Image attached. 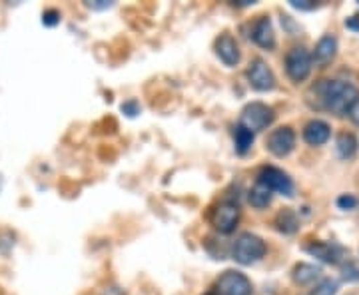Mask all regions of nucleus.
<instances>
[{
    "mask_svg": "<svg viewBox=\"0 0 359 295\" xmlns=\"http://www.w3.org/2000/svg\"><path fill=\"white\" fill-rule=\"evenodd\" d=\"M313 90L320 94L321 106L335 116L349 114L353 104L359 100L358 88L341 80H321Z\"/></svg>",
    "mask_w": 359,
    "mask_h": 295,
    "instance_id": "obj_1",
    "label": "nucleus"
},
{
    "mask_svg": "<svg viewBox=\"0 0 359 295\" xmlns=\"http://www.w3.org/2000/svg\"><path fill=\"white\" fill-rule=\"evenodd\" d=\"M266 244H264V240L262 238H257L256 233H242L238 240H236V244H233V259L238 261V263H242V266H252V263H256L257 259H262V257L266 256Z\"/></svg>",
    "mask_w": 359,
    "mask_h": 295,
    "instance_id": "obj_2",
    "label": "nucleus"
},
{
    "mask_svg": "<svg viewBox=\"0 0 359 295\" xmlns=\"http://www.w3.org/2000/svg\"><path fill=\"white\" fill-rule=\"evenodd\" d=\"M273 122V110L262 102L248 104L240 118V126H244L250 132H259V130L268 128Z\"/></svg>",
    "mask_w": 359,
    "mask_h": 295,
    "instance_id": "obj_3",
    "label": "nucleus"
},
{
    "mask_svg": "<svg viewBox=\"0 0 359 295\" xmlns=\"http://www.w3.org/2000/svg\"><path fill=\"white\" fill-rule=\"evenodd\" d=\"M285 70L294 82H304L311 72V54L306 48H292L285 56Z\"/></svg>",
    "mask_w": 359,
    "mask_h": 295,
    "instance_id": "obj_4",
    "label": "nucleus"
},
{
    "mask_svg": "<svg viewBox=\"0 0 359 295\" xmlns=\"http://www.w3.org/2000/svg\"><path fill=\"white\" fill-rule=\"evenodd\" d=\"M257 184L266 186L269 192L283 193V195H292L294 193V184L290 180V176L278 170V167H262L257 174Z\"/></svg>",
    "mask_w": 359,
    "mask_h": 295,
    "instance_id": "obj_5",
    "label": "nucleus"
},
{
    "mask_svg": "<svg viewBox=\"0 0 359 295\" xmlns=\"http://www.w3.org/2000/svg\"><path fill=\"white\" fill-rule=\"evenodd\" d=\"M222 295H252V282L240 271H226L218 280Z\"/></svg>",
    "mask_w": 359,
    "mask_h": 295,
    "instance_id": "obj_6",
    "label": "nucleus"
},
{
    "mask_svg": "<svg viewBox=\"0 0 359 295\" xmlns=\"http://www.w3.org/2000/svg\"><path fill=\"white\" fill-rule=\"evenodd\" d=\"M248 80L252 84V88H256L259 92H268L276 86V78L273 72L262 58H256L250 68H248Z\"/></svg>",
    "mask_w": 359,
    "mask_h": 295,
    "instance_id": "obj_7",
    "label": "nucleus"
},
{
    "mask_svg": "<svg viewBox=\"0 0 359 295\" xmlns=\"http://www.w3.org/2000/svg\"><path fill=\"white\" fill-rule=\"evenodd\" d=\"M240 221V207L236 204H219L212 214L214 228L222 233H231Z\"/></svg>",
    "mask_w": 359,
    "mask_h": 295,
    "instance_id": "obj_8",
    "label": "nucleus"
},
{
    "mask_svg": "<svg viewBox=\"0 0 359 295\" xmlns=\"http://www.w3.org/2000/svg\"><path fill=\"white\" fill-rule=\"evenodd\" d=\"M295 146V134L292 128H278L268 138V150L278 158L287 156Z\"/></svg>",
    "mask_w": 359,
    "mask_h": 295,
    "instance_id": "obj_9",
    "label": "nucleus"
},
{
    "mask_svg": "<svg viewBox=\"0 0 359 295\" xmlns=\"http://www.w3.org/2000/svg\"><path fill=\"white\" fill-rule=\"evenodd\" d=\"M252 40L256 42L259 48L271 50L276 46V34H273V26L268 16L257 18L254 26H252Z\"/></svg>",
    "mask_w": 359,
    "mask_h": 295,
    "instance_id": "obj_10",
    "label": "nucleus"
},
{
    "mask_svg": "<svg viewBox=\"0 0 359 295\" xmlns=\"http://www.w3.org/2000/svg\"><path fill=\"white\" fill-rule=\"evenodd\" d=\"M216 54L226 66H236L240 62V46L230 34H222L216 40Z\"/></svg>",
    "mask_w": 359,
    "mask_h": 295,
    "instance_id": "obj_11",
    "label": "nucleus"
},
{
    "mask_svg": "<svg viewBox=\"0 0 359 295\" xmlns=\"http://www.w3.org/2000/svg\"><path fill=\"white\" fill-rule=\"evenodd\" d=\"M308 254L318 257L325 263H339L344 257V249L335 244H323V242H313L308 245Z\"/></svg>",
    "mask_w": 359,
    "mask_h": 295,
    "instance_id": "obj_12",
    "label": "nucleus"
},
{
    "mask_svg": "<svg viewBox=\"0 0 359 295\" xmlns=\"http://www.w3.org/2000/svg\"><path fill=\"white\" fill-rule=\"evenodd\" d=\"M330 126L321 120H311L308 126L304 128V140L311 146H321L330 140Z\"/></svg>",
    "mask_w": 359,
    "mask_h": 295,
    "instance_id": "obj_13",
    "label": "nucleus"
},
{
    "mask_svg": "<svg viewBox=\"0 0 359 295\" xmlns=\"http://www.w3.org/2000/svg\"><path fill=\"white\" fill-rule=\"evenodd\" d=\"M335 52H337V40L334 36H323L320 39V42L316 44V52H313V58H316V62L321 66L330 64L332 60L335 58Z\"/></svg>",
    "mask_w": 359,
    "mask_h": 295,
    "instance_id": "obj_14",
    "label": "nucleus"
},
{
    "mask_svg": "<svg viewBox=\"0 0 359 295\" xmlns=\"http://www.w3.org/2000/svg\"><path fill=\"white\" fill-rule=\"evenodd\" d=\"M320 268H316V266H311V263H297L294 268L292 277H294V282L299 283V285H308V283L316 282V280L320 277Z\"/></svg>",
    "mask_w": 359,
    "mask_h": 295,
    "instance_id": "obj_15",
    "label": "nucleus"
},
{
    "mask_svg": "<svg viewBox=\"0 0 359 295\" xmlns=\"http://www.w3.org/2000/svg\"><path fill=\"white\" fill-rule=\"evenodd\" d=\"M358 152V138L353 136V134H339V138H337V156L339 158H344V160H349V158H353Z\"/></svg>",
    "mask_w": 359,
    "mask_h": 295,
    "instance_id": "obj_16",
    "label": "nucleus"
},
{
    "mask_svg": "<svg viewBox=\"0 0 359 295\" xmlns=\"http://www.w3.org/2000/svg\"><path fill=\"white\" fill-rule=\"evenodd\" d=\"M248 200H250V204L257 207V210H262V207H268L269 202H271V192H269L266 186H262V184H256L250 193H248Z\"/></svg>",
    "mask_w": 359,
    "mask_h": 295,
    "instance_id": "obj_17",
    "label": "nucleus"
},
{
    "mask_svg": "<svg viewBox=\"0 0 359 295\" xmlns=\"http://www.w3.org/2000/svg\"><path fill=\"white\" fill-rule=\"evenodd\" d=\"M252 144H254V132H250L248 128L238 124V128H236V150H238V154H245L252 148Z\"/></svg>",
    "mask_w": 359,
    "mask_h": 295,
    "instance_id": "obj_18",
    "label": "nucleus"
},
{
    "mask_svg": "<svg viewBox=\"0 0 359 295\" xmlns=\"http://www.w3.org/2000/svg\"><path fill=\"white\" fill-rule=\"evenodd\" d=\"M278 228L282 231H285V233H294V231L297 230V218H295L290 210H285V212H282V214L278 216Z\"/></svg>",
    "mask_w": 359,
    "mask_h": 295,
    "instance_id": "obj_19",
    "label": "nucleus"
},
{
    "mask_svg": "<svg viewBox=\"0 0 359 295\" xmlns=\"http://www.w3.org/2000/svg\"><path fill=\"white\" fill-rule=\"evenodd\" d=\"M335 291H337V282H334V280H323V282H320L311 289L309 295H335Z\"/></svg>",
    "mask_w": 359,
    "mask_h": 295,
    "instance_id": "obj_20",
    "label": "nucleus"
},
{
    "mask_svg": "<svg viewBox=\"0 0 359 295\" xmlns=\"http://www.w3.org/2000/svg\"><path fill=\"white\" fill-rule=\"evenodd\" d=\"M337 205H339L341 210H353V207L358 205V198L351 195V193H346V195L337 198Z\"/></svg>",
    "mask_w": 359,
    "mask_h": 295,
    "instance_id": "obj_21",
    "label": "nucleus"
},
{
    "mask_svg": "<svg viewBox=\"0 0 359 295\" xmlns=\"http://www.w3.org/2000/svg\"><path fill=\"white\" fill-rule=\"evenodd\" d=\"M42 22L46 26H56L60 22V13L58 11H46L42 14Z\"/></svg>",
    "mask_w": 359,
    "mask_h": 295,
    "instance_id": "obj_22",
    "label": "nucleus"
},
{
    "mask_svg": "<svg viewBox=\"0 0 359 295\" xmlns=\"http://www.w3.org/2000/svg\"><path fill=\"white\" fill-rule=\"evenodd\" d=\"M294 8H299V11H313L318 6V2L313 0H290Z\"/></svg>",
    "mask_w": 359,
    "mask_h": 295,
    "instance_id": "obj_23",
    "label": "nucleus"
},
{
    "mask_svg": "<svg viewBox=\"0 0 359 295\" xmlns=\"http://www.w3.org/2000/svg\"><path fill=\"white\" fill-rule=\"evenodd\" d=\"M122 112L128 116H136L138 112H140V108H138V104L136 102H126V104H122Z\"/></svg>",
    "mask_w": 359,
    "mask_h": 295,
    "instance_id": "obj_24",
    "label": "nucleus"
},
{
    "mask_svg": "<svg viewBox=\"0 0 359 295\" xmlns=\"http://www.w3.org/2000/svg\"><path fill=\"white\" fill-rule=\"evenodd\" d=\"M86 6H88V8H94V11H102V8H110L112 2H108V0H96V2H88Z\"/></svg>",
    "mask_w": 359,
    "mask_h": 295,
    "instance_id": "obj_25",
    "label": "nucleus"
},
{
    "mask_svg": "<svg viewBox=\"0 0 359 295\" xmlns=\"http://www.w3.org/2000/svg\"><path fill=\"white\" fill-rule=\"evenodd\" d=\"M100 295H124V291H122L118 285H110V287H106Z\"/></svg>",
    "mask_w": 359,
    "mask_h": 295,
    "instance_id": "obj_26",
    "label": "nucleus"
},
{
    "mask_svg": "<svg viewBox=\"0 0 359 295\" xmlns=\"http://www.w3.org/2000/svg\"><path fill=\"white\" fill-rule=\"evenodd\" d=\"M349 118L355 122V124H359V100L355 104H353V108L349 110Z\"/></svg>",
    "mask_w": 359,
    "mask_h": 295,
    "instance_id": "obj_27",
    "label": "nucleus"
},
{
    "mask_svg": "<svg viewBox=\"0 0 359 295\" xmlns=\"http://www.w3.org/2000/svg\"><path fill=\"white\" fill-rule=\"evenodd\" d=\"M346 26H347V28H358V30H359V22L355 20V18H349V20L346 22Z\"/></svg>",
    "mask_w": 359,
    "mask_h": 295,
    "instance_id": "obj_28",
    "label": "nucleus"
},
{
    "mask_svg": "<svg viewBox=\"0 0 359 295\" xmlns=\"http://www.w3.org/2000/svg\"><path fill=\"white\" fill-rule=\"evenodd\" d=\"M205 295H218V294H214V291H212V294H205Z\"/></svg>",
    "mask_w": 359,
    "mask_h": 295,
    "instance_id": "obj_29",
    "label": "nucleus"
}]
</instances>
